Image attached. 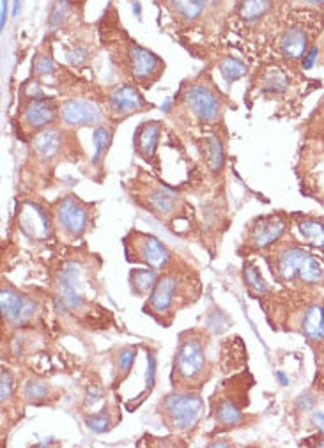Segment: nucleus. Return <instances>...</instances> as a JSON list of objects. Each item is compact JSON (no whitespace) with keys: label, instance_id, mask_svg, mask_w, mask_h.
Listing matches in <instances>:
<instances>
[{"label":"nucleus","instance_id":"nucleus-47","mask_svg":"<svg viewBox=\"0 0 324 448\" xmlns=\"http://www.w3.org/2000/svg\"><path fill=\"white\" fill-rule=\"evenodd\" d=\"M170 109H172V100L168 97V100L163 103V107H161V112L168 114V112H170Z\"/></svg>","mask_w":324,"mask_h":448},{"label":"nucleus","instance_id":"nucleus-35","mask_svg":"<svg viewBox=\"0 0 324 448\" xmlns=\"http://www.w3.org/2000/svg\"><path fill=\"white\" fill-rule=\"evenodd\" d=\"M71 16V0H55L48 15V27L52 30L60 29Z\"/></svg>","mask_w":324,"mask_h":448},{"label":"nucleus","instance_id":"nucleus-16","mask_svg":"<svg viewBox=\"0 0 324 448\" xmlns=\"http://www.w3.org/2000/svg\"><path fill=\"white\" fill-rule=\"evenodd\" d=\"M59 121L64 128L76 130V128H96L107 123L104 110L100 103L87 97H71L60 103Z\"/></svg>","mask_w":324,"mask_h":448},{"label":"nucleus","instance_id":"nucleus-36","mask_svg":"<svg viewBox=\"0 0 324 448\" xmlns=\"http://www.w3.org/2000/svg\"><path fill=\"white\" fill-rule=\"evenodd\" d=\"M0 381H2L0 383V397H2V409H4V407L13 400V395L18 393V390H16V383L11 370L6 369V367L2 369V379H0Z\"/></svg>","mask_w":324,"mask_h":448},{"label":"nucleus","instance_id":"nucleus-3","mask_svg":"<svg viewBox=\"0 0 324 448\" xmlns=\"http://www.w3.org/2000/svg\"><path fill=\"white\" fill-rule=\"evenodd\" d=\"M209 344L211 337L204 328L187 330L179 335L170 374L174 388L201 390L208 385L215 374L208 353Z\"/></svg>","mask_w":324,"mask_h":448},{"label":"nucleus","instance_id":"nucleus-12","mask_svg":"<svg viewBox=\"0 0 324 448\" xmlns=\"http://www.w3.org/2000/svg\"><path fill=\"white\" fill-rule=\"evenodd\" d=\"M287 227H289V220L280 213L254 218L246 225L238 254L245 257V255H254L259 252L269 250L282 239Z\"/></svg>","mask_w":324,"mask_h":448},{"label":"nucleus","instance_id":"nucleus-10","mask_svg":"<svg viewBox=\"0 0 324 448\" xmlns=\"http://www.w3.org/2000/svg\"><path fill=\"white\" fill-rule=\"evenodd\" d=\"M181 105L201 124H218L224 119L225 101L211 82L197 80L181 90Z\"/></svg>","mask_w":324,"mask_h":448},{"label":"nucleus","instance_id":"nucleus-22","mask_svg":"<svg viewBox=\"0 0 324 448\" xmlns=\"http://www.w3.org/2000/svg\"><path fill=\"white\" fill-rule=\"evenodd\" d=\"M20 399L30 406H52L59 399V390L41 377H29L18 388Z\"/></svg>","mask_w":324,"mask_h":448},{"label":"nucleus","instance_id":"nucleus-32","mask_svg":"<svg viewBox=\"0 0 324 448\" xmlns=\"http://www.w3.org/2000/svg\"><path fill=\"white\" fill-rule=\"evenodd\" d=\"M218 69H220L222 79L225 80L227 86H232L234 82L241 80L246 75V72H248L246 64L243 60L236 59V57H225V59H222L220 64H218Z\"/></svg>","mask_w":324,"mask_h":448},{"label":"nucleus","instance_id":"nucleus-19","mask_svg":"<svg viewBox=\"0 0 324 448\" xmlns=\"http://www.w3.org/2000/svg\"><path fill=\"white\" fill-rule=\"evenodd\" d=\"M165 124L161 121H144L133 133V151L138 158L158 168V147Z\"/></svg>","mask_w":324,"mask_h":448},{"label":"nucleus","instance_id":"nucleus-5","mask_svg":"<svg viewBox=\"0 0 324 448\" xmlns=\"http://www.w3.org/2000/svg\"><path fill=\"white\" fill-rule=\"evenodd\" d=\"M161 426L177 436H191L205 416V402L201 390L174 388L161 397L156 406Z\"/></svg>","mask_w":324,"mask_h":448},{"label":"nucleus","instance_id":"nucleus-41","mask_svg":"<svg viewBox=\"0 0 324 448\" xmlns=\"http://www.w3.org/2000/svg\"><path fill=\"white\" fill-rule=\"evenodd\" d=\"M312 422L316 423L317 430L324 434V415H323V413H320V411H316V413H313V415H312Z\"/></svg>","mask_w":324,"mask_h":448},{"label":"nucleus","instance_id":"nucleus-31","mask_svg":"<svg viewBox=\"0 0 324 448\" xmlns=\"http://www.w3.org/2000/svg\"><path fill=\"white\" fill-rule=\"evenodd\" d=\"M271 9V0H239V16L246 23H255L264 18Z\"/></svg>","mask_w":324,"mask_h":448},{"label":"nucleus","instance_id":"nucleus-4","mask_svg":"<svg viewBox=\"0 0 324 448\" xmlns=\"http://www.w3.org/2000/svg\"><path fill=\"white\" fill-rule=\"evenodd\" d=\"M131 184H133V190L130 195L135 204L153 215L172 232L184 236V227H181V224L190 218V208L177 191L149 177L135 181Z\"/></svg>","mask_w":324,"mask_h":448},{"label":"nucleus","instance_id":"nucleus-45","mask_svg":"<svg viewBox=\"0 0 324 448\" xmlns=\"http://www.w3.org/2000/svg\"><path fill=\"white\" fill-rule=\"evenodd\" d=\"M22 11V0H13V16H18Z\"/></svg>","mask_w":324,"mask_h":448},{"label":"nucleus","instance_id":"nucleus-42","mask_svg":"<svg viewBox=\"0 0 324 448\" xmlns=\"http://www.w3.org/2000/svg\"><path fill=\"white\" fill-rule=\"evenodd\" d=\"M298 404L303 407V411H306V409H310V407L313 406V399H312V397H309V395H302V397H299Z\"/></svg>","mask_w":324,"mask_h":448},{"label":"nucleus","instance_id":"nucleus-40","mask_svg":"<svg viewBox=\"0 0 324 448\" xmlns=\"http://www.w3.org/2000/svg\"><path fill=\"white\" fill-rule=\"evenodd\" d=\"M8 9L9 0H0V30H4L6 23H8Z\"/></svg>","mask_w":324,"mask_h":448},{"label":"nucleus","instance_id":"nucleus-2","mask_svg":"<svg viewBox=\"0 0 324 448\" xmlns=\"http://www.w3.org/2000/svg\"><path fill=\"white\" fill-rule=\"evenodd\" d=\"M201 294L202 284L198 273L187 261L177 259L167 271L160 273L156 285L144 305V314L151 315L163 328H170L177 312L194 305Z\"/></svg>","mask_w":324,"mask_h":448},{"label":"nucleus","instance_id":"nucleus-39","mask_svg":"<svg viewBox=\"0 0 324 448\" xmlns=\"http://www.w3.org/2000/svg\"><path fill=\"white\" fill-rule=\"evenodd\" d=\"M317 55H319V45H316V43H313V45L310 46L309 52H306V55L303 57V60H302V67L305 69V72H309V69H312V67L316 66Z\"/></svg>","mask_w":324,"mask_h":448},{"label":"nucleus","instance_id":"nucleus-27","mask_svg":"<svg viewBox=\"0 0 324 448\" xmlns=\"http://www.w3.org/2000/svg\"><path fill=\"white\" fill-rule=\"evenodd\" d=\"M146 346V360H147V367H146V379H144V388L138 393L135 402H131L128 406V411H135L137 407H140L142 404L146 402L149 399V395L153 393L154 386H156V374H158V358H156V348H149L147 344Z\"/></svg>","mask_w":324,"mask_h":448},{"label":"nucleus","instance_id":"nucleus-11","mask_svg":"<svg viewBox=\"0 0 324 448\" xmlns=\"http://www.w3.org/2000/svg\"><path fill=\"white\" fill-rule=\"evenodd\" d=\"M0 308H2V321L4 326L11 330H23L34 325V321L41 314L39 298L29 292L20 291L9 282L2 284L0 291Z\"/></svg>","mask_w":324,"mask_h":448},{"label":"nucleus","instance_id":"nucleus-7","mask_svg":"<svg viewBox=\"0 0 324 448\" xmlns=\"http://www.w3.org/2000/svg\"><path fill=\"white\" fill-rule=\"evenodd\" d=\"M112 59L117 62L123 75L142 89H151L163 76V60L131 39L126 43L119 41V45L112 48Z\"/></svg>","mask_w":324,"mask_h":448},{"label":"nucleus","instance_id":"nucleus-44","mask_svg":"<svg viewBox=\"0 0 324 448\" xmlns=\"http://www.w3.org/2000/svg\"><path fill=\"white\" fill-rule=\"evenodd\" d=\"M131 11H133V15L137 16L138 20H140V16H142V6H140V2H138V0H133V4H131Z\"/></svg>","mask_w":324,"mask_h":448},{"label":"nucleus","instance_id":"nucleus-25","mask_svg":"<svg viewBox=\"0 0 324 448\" xmlns=\"http://www.w3.org/2000/svg\"><path fill=\"white\" fill-rule=\"evenodd\" d=\"M158 277H160V271L151 268H135L130 269V275H128V284H130V292L135 298H149L151 291L156 285Z\"/></svg>","mask_w":324,"mask_h":448},{"label":"nucleus","instance_id":"nucleus-18","mask_svg":"<svg viewBox=\"0 0 324 448\" xmlns=\"http://www.w3.org/2000/svg\"><path fill=\"white\" fill-rule=\"evenodd\" d=\"M271 257H268L269 268H271L273 277L280 282V284H291V282L298 280L302 266L305 264L309 252L303 250L302 247L295 243L280 245V247L273 248Z\"/></svg>","mask_w":324,"mask_h":448},{"label":"nucleus","instance_id":"nucleus-29","mask_svg":"<svg viewBox=\"0 0 324 448\" xmlns=\"http://www.w3.org/2000/svg\"><path fill=\"white\" fill-rule=\"evenodd\" d=\"M174 15L184 22H195L204 15L205 8L211 6V0H165Z\"/></svg>","mask_w":324,"mask_h":448},{"label":"nucleus","instance_id":"nucleus-23","mask_svg":"<svg viewBox=\"0 0 324 448\" xmlns=\"http://www.w3.org/2000/svg\"><path fill=\"white\" fill-rule=\"evenodd\" d=\"M296 238L309 247L324 248V224L313 217H296Z\"/></svg>","mask_w":324,"mask_h":448},{"label":"nucleus","instance_id":"nucleus-9","mask_svg":"<svg viewBox=\"0 0 324 448\" xmlns=\"http://www.w3.org/2000/svg\"><path fill=\"white\" fill-rule=\"evenodd\" d=\"M15 227L34 245H46L57 239L50 205L39 198H22L15 215Z\"/></svg>","mask_w":324,"mask_h":448},{"label":"nucleus","instance_id":"nucleus-21","mask_svg":"<svg viewBox=\"0 0 324 448\" xmlns=\"http://www.w3.org/2000/svg\"><path fill=\"white\" fill-rule=\"evenodd\" d=\"M312 45L313 43L312 38H310V32L302 25L289 27V29H285L280 34L278 38L280 55L285 57L291 62L303 60V57L306 55V52H309Z\"/></svg>","mask_w":324,"mask_h":448},{"label":"nucleus","instance_id":"nucleus-37","mask_svg":"<svg viewBox=\"0 0 324 448\" xmlns=\"http://www.w3.org/2000/svg\"><path fill=\"white\" fill-rule=\"evenodd\" d=\"M289 86V80L283 73L280 72H271L264 80V86H262V90L268 94H282L283 90Z\"/></svg>","mask_w":324,"mask_h":448},{"label":"nucleus","instance_id":"nucleus-33","mask_svg":"<svg viewBox=\"0 0 324 448\" xmlns=\"http://www.w3.org/2000/svg\"><path fill=\"white\" fill-rule=\"evenodd\" d=\"M298 280L305 285H313L320 284L324 280V269L320 266V262L317 261L313 255H309L305 261V264L302 266V271H299Z\"/></svg>","mask_w":324,"mask_h":448},{"label":"nucleus","instance_id":"nucleus-28","mask_svg":"<svg viewBox=\"0 0 324 448\" xmlns=\"http://www.w3.org/2000/svg\"><path fill=\"white\" fill-rule=\"evenodd\" d=\"M202 154H204L205 165L212 174L222 172L225 163V147L222 139L216 133H209L202 139Z\"/></svg>","mask_w":324,"mask_h":448},{"label":"nucleus","instance_id":"nucleus-13","mask_svg":"<svg viewBox=\"0 0 324 448\" xmlns=\"http://www.w3.org/2000/svg\"><path fill=\"white\" fill-rule=\"evenodd\" d=\"M73 147H80V144L75 135L71 133L69 128L50 126L34 135L30 140V151H32V158L36 163L48 168L60 163Z\"/></svg>","mask_w":324,"mask_h":448},{"label":"nucleus","instance_id":"nucleus-1","mask_svg":"<svg viewBox=\"0 0 324 448\" xmlns=\"http://www.w3.org/2000/svg\"><path fill=\"white\" fill-rule=\"evenodd\" d=\"M100 264L96 254H80L79 250L57 262L50 278V298L57 314L83 321L94 312L97 303L93 298Z\"/></svg>","mask_w":324,"mask_h":448},{"label":"nucleus","instance_id":"nucleus-30","mask_svg":"<svg viewBox=\"0 0 324 448\" xmlns=\"http://www.w3.org/2000/svg\"><path fill=\"white\" fill-rule=\"evenodd\" d=\"M243 280H245L246 291L250 292V296H254V298H261V296L269 292V285L262 278L257 266L252 264V262H246L245 268H243Z\"/></svg>","mask_w":324,"mask_h":448},{"label":"nucleus","instance_id":"nucleus-26","mask_svg":"<svg viewBox=\"0 0 324 448\" xmlns=\"http://www.w3.org/2000/svg\"><path fill=\"white\" fill-rule=\"evenodd\" d=\"M302 333L309 342H323L324 340V306L310 305L305 308L302 319Z\"/></svg>","mask_w":324,"mask_h":448},{"label":"nucleus","instance_id":"nucleus-24","mask_svg":"<svg viewBox=\"0 0 324 448\" xmlns=\"http://www.w3.org/2000/svg\"><path fill=\"white\" fill-rule=\"evenodd\" d=\"M114 133H116V124H100V126L94 128L93 131V146H94V154L90 158V167L101 170L104 163V158H107L108 149L112 146Z\"/></svg>","mask_w":324,"mask_h":448},{"label":"nucleus","instance_id":"nucleus-38","mask_svg":"<svg viewBox=\"0 0 324 448\" xmlns=\"http://www.w3.org/2000/svg\"><path fill=\"white\" fill-rule=\"evenodd\" d=\"M64 59H66L67 64H71V66H83V64L89 62L90 59V50L87 48V46H73L71 50H66V53H64Z\"/></svg>","mask_w":324,"mask_h":448},{"label":"nucleus","instance_id":"nucleus-8","mask_svg":"<svg viewBox=\"0 0 324 448\" xmlns=\"http://www.w3.org/2000/svg\"><path fill=\"white\" fill-rule=\"evenodd\" d=\"M124 254L130 264H142L156 271H167L177 262V255L154 234L131 229L123 238Z\"/></svg>","mask_w":324,"mask_h":448},{"label":"nucleus","instance_id":"nucleus-46","mask_svg":"<svg viewBox=\"0 0 324 448\" xmlns=\"http://www.w3.org/2000/svg\"><path fill=\"white\" fill-rule=\"evenodd\" d=\"M209 447H234V443L232 441H211Z\"/></svg>","mask_w":324,"mask_h":448},{"label":"nucleus","instance_id":"nucleus-43","mask_svg":"<svg viewBox=\"0 0 324 448\" xmlns=\"http://www.w3.org/2000/svg\"><path fill=\"white\" fill-rule=\"evenodd\" d=\"M299 4L306 8H324V0H299Z\"/></svg>","mask_w":324,"mask_h":448},{"label":"nucleus","instance_id":"nucleus-17","mask_svg":"<svg viewBox=\"0 0 324 448\" xmlns=\"http://www.w3.org/2000/svg\"><path fill=\"white\" fill-rule=\"evenodd\" d=\"M60 103L48 96L34 97V100H23L22 110H20V124L22 130L34 137L39 131L50 126H55L59 121Z\"/></svg>","mask_w":324,"mask_h":448},{"label":"nucleus","instance_id":"nucleus-14","mask_svg":"<svg viewBox=\"0 0 324 448\" xmlns=\"http://www.w3.org/2000/svg\"><path fill=\"white\" fill-rule=\"evenodd\" d=\"M239 392L236 385L234 395L227 392L225 386L216 390L211 399V419L215 420V433H229L234 429H243L250 426V419H254L245 411L248 406V399H239L236 393Z\"/></svg>","mask_w":324,"mask_h":448},{"label":"nucleus","instance_id":"nucleus-34","mask_svg":"<svg viewBox=\"0 0 324 448\" xmlns=\"http://www.w3.org/2000/svg\"><path fill=\"white\" fill-rule=\"evenodd\" d=\"M57 66H55V60H53V57L50 55V53L46 52H39L38 55L34 57L32 60V75L34 79H48V76H52L53 73H55Z\"/></svg>","mask_w":324,"mask_h":448},{"label":"nucleus","instance_id":"nucleus-48","mask_svg":"<svg viewBox=\"0 0 324 448\" xmlns=\"http://www.w3.org/2000/svg\"><path fill=\"white\" fill-rule=\"evenodd\" d=\"M278 377H280V381H282V385H289V379H287L282 372H278Z\"/></svg>","mask_w":324,"mask_h":448},{"label":"nucleus","instance_id":"nucleus-20","mask_svg":"<svg viewBox=\"0 0 324 448\" xmlns=\"http://www.w3.org/2000/svg\"><path fill=\"white\" fill-rule=\"evenodd\" d=\"M138 349H140V344H135V346L133 344H123V346H116L110 351H107L104 358L108 360L110 369H112V383H110L112 392H117L131 376L135 362H137Z\"/></svg>","mask_w":324,"mask_h":448},{"label":"nucleus","instance_id":"nucleus-15","mask_svg":"<svg viewBox=\"0 0 324 448\" xmlns=\"http://www.w3.org/2000/svg\"><path fill=\"white\" fill-rule=\"evenodd\" d=\"M153 109L154 105L147 103L144 94L135 83H121V86H116L114 89L108 90L107 94V112L114 124L123 123L128 117L144 114Z\"/></svg>","mask_w":324,"mask_h":448},{"label":"nucleus","instance_id":"nucleus-6","mask_svg":"<svg viewBox=\"0 0 324 448\" xmlns=\"http://www.w3.org/2000/svg\"><path fill=\"white\" fill-rule=\"evenodd\" d=\"M53 229L60 243H79L93 231L96 220V204L67 194L50 204Z\"/></svg>","mask_w":324,"mask_h":448}]
</instances>
